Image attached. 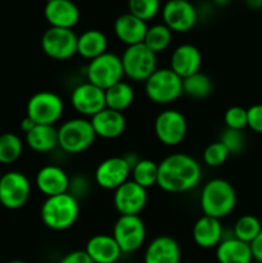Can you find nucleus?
I'll return each mask as SVG.
<instances>
[{
	"mask_svg": "<svg viewBox=\"0 0 262 263\" xmlns=\"http://www.w3.org/2000/svg\"><path fill=\"white\" fill-rule=\"evenodd\" d=\"M202 166L186 153H172L158 163L157 186L164 193L181 194L195 189L202 181Z\"/></svg>",
	"mask_w": 262,
	"mask_h": 263,
	"instance_id": "obj_1",
	"label": "nucleus"
},
{
	"mask_svg": "<svg viewBox=\"0 0 262 263\" xmlns=\"http://www.w3.org/2000/svg\"><path fill=\"white\" fill-rule=\"evenodd\" d=\"M236 192L231 182L223 179H211L203 185L199 204L203 215L208 217H228L236 207Z\"/></svg>",
	"mask_w": 262,
	"mask_h": 263,
	"instance_id": "obj_2",
	"label": "nucleus"
},
{
	"mask_svg": "<svg viewBox=\"0 0 262 263\" xmlns=\"http://www.w3.org/2000/svg\"><path fill=\"white\" fill-rule=\"evenodd\" d=\"M40 217L49 230H68L80 217L79 199L69 193L45 198L40 208Z\"/></svg>",
	"mask_w": 262,
	"mask_h": 263,
	"instance_id": "obj_3",
	"label": "nucleus"
},
{
	"mask_svg": "<svg viewBox=\"0 0 262 263\" xmlns=\"http://www.w3.org/2000/svg\"><path fill=\"white\" fill-rule=\"evenodd\" d=\"M97 135L89 118L74 117L58 127V148L67 154H80L94 144Z\"/></svg>",
	"mask_w": 262,
	"mask_h": 263,
	"instance_id": "obj_4",
	"label": "nucleus"
},
{
	"mask_svg": "<svg viewBox=\"0 0 262 263\" xmlns=\"http://www.w3.org/2000/svg\"><path fill=\"white\" fill-rule=\"evenodd\" d=\"M144 91L146 98L154 104H171L184 95L182 79L177 76L170 67L157 68L144 82Z\"/></svg>",
	"mask_w": 262,
	"mask_h": 263,
	"instance_id": "obj_5",
	"label": "nucleus"
},
{
	"mask_svg": "<svg viewBox=\"0 0 262 263\" xmlns=\"http://www.w3.org/2000/svg\"><path fill=\"white\" fill-rule=\"evenodd\" d=\"M123 74L133 82H145L157 67V54L144 43L126 46L121 55Z\"/></svg>",
	"mask_w": 262,
	"mask_h": 263,
	"instance_id": "obj_6",
	"label": "nucleus"
},
{
	"mask_svg": "<svg viewBox=\"0 0 262 263\" xmlns=\"http://www.w3.org/2000/svg\"><path fill=\"white\" fill-rule=\"evenodd\" d=\"M26 113L36 125L55 126L63 117L64 102L57 92L43 90L28 99Z\"/></svg>",
	"mask_w": 262,
	"mask_h": 263,
	"instance_id": "obj_7",
	"label": "nucleus"
},
{
	"mask_svg": "<svg viewBox=\"0 0 262 263\" xmlns=\"http://www.w3.org/2000/svg\"><path fill=\"white\" fill-rule=\"evenodd\" d=\"M85 76L86 81L90 84L103 90L109 89L115 84L122 81L125 77L121 57L110 51L102 54L87 63Z\"/></svg>",
	"mask_w": 262,
	"mask_h": 263,
	"instance_id": "obj_8",
	"label": "nucleus"
},
{
	"mask_svg": "<svg viewBox=\"0 0 262 263\" xmlns=\"http://www.w3.org/2000/svg\"><path fill=\"white\" fill-rule=\"evenodd\" d=\"M112 236L122 254L135 253L145 243V223L140 216H120L113 225Z\"/></svg>",
	"mask_w": 262,
	"mask_h": 263,
	"instance_id": "obj_9",
	"label": "nucleus"
},
{
	"mask_svg": "<svg viewBox=\"0 0 262 263\" xmlns=\"http://www.w3.org/2000/svg\"><path fill=\"white\" fill-rule=\"evenodd\" d=\"M31 197V182L23 172L8 171L0 177V204L7 210H20Z\"/></svg>",
	"mask_w": 262,
	"mask_h": 263,
	"instance_id": "obj_10",
	"label": "nucleus"
},
{
	"mask_svg": "<svg viewBox=\"0 0 262 263\" xmlns=\"http://www.w3.org/2000/svg\"><path fill=\"white\" fill-rule=\"evenodd\" d=\"M77 37L69 28L49 27L41 36V49L54 61H68L77 54Z\"/></svg>",
	"mask_w": 262,
	"mask_h": 263,
	"instance_id": "obj_11",
	"label": "nucleus"
},
{
	"mask_svg": "<svg viewBox=\"0 0 262 263\" xmlns=\"http://www.w3.org/2000/svg\"><path fill=\"white\" fill-rule=\"evenodd\" d=\"M154 134L159 143L177 146L188 135V121L177 109H164L154 120Z\"/></svg>",
	"mask_w": 262,
	"mask_h": 263,
	"instance_id": "obj_12",
	"label": "nucleus"
},
{
	"mask_svg": "<svg viewBox=\"0 0 262 263\" xmlns=\"http://www.w3.org/2000/svg\"><path fill=\"white\" fill-rule=\"evenodd\" d=\"M161 12L163 23L172 32H189L197 25L198 10L189 0H169Z\"/></svg>",
	"mask_w": 262,
	"mask_h": 263,
	"instance_id": "obj_13",
	"label": "nucleus"
},
{
	"mask_svg": "<svg viewBox=\"0 0 262 263\" xmlns=\"http://www.w3.org/2000/svg\"><path fill=\"white\" fill-rule=\"evenodd\" d=\"M71 105L81 117L91 118L105 108L104 90L85 81L71 91Z\"/></svg>",
	"mask_w": 262,
	"mask_h": 263,
	"instance_id": "obj_14",
	"label": "nucleus"
},
{
	"mask_svg": "<svg viewBox=\"0 0 262 263\" xmlns=\"http://www.w3.org/2000/svg\"><path fill=\"white\" fill-rule=\"evenodd\" d=\"M148 203V190L127 180L113 193V205L120 216H139Z\"/></svg>",
	"mask_w": 262,
	"mask_h": 263,
	"instance_id": "obj_15",
	"label": "nucleus"
},
{
	"mask_svg": "<svg viewBox=\"0 0 262 263\" xmlns=\"http://www.w3.org/2000/svg\"><path fill=\"white\" fill-rule=\"evenodd\" d=\"M131 167L125 157H109L98 164L94 172V181L104 190L115 192L118 186L130 180Z\"/></svg>",
	"mask_w": 262,
	"mask_h": 263,
	"instance_id": "obj_16",
	"label": "nucleus"
},
{
	"mask_svg": "<svg viewBox=\"0 0 262 263\" xmlns=\"http://www.w3.org/2000/svg\"><path fill=\"white\" fill-rule=\"evenodd\" d=\"M71 177L62 167L57 164H46L41 167L35 177V185L45 198L68 193Z\"/></svg>",
	"mask_w": 262,
	"mask_h": 263,
	"instance_id": "obj_17",
	"label": "nucleus"
},
{
	"mask_svg": "<svg viewBox=\"0 0 262 263\" xmlns=\"http://www.w3.org/2000/svg\"><path fill=\"white\" fill-rule=\"evenodd\" d=\"M202 53L193 44H181L172 50L170 57V68L179 77L185 79L200 71Z\"/></svg>",
	"mask_w": 262,
	"mask_h": 263,
	"instance_id": "obj_18",
	"label": "nucleus"
},
{
	"mask_svg": "<svg viewBox=\"0 0 262 263\" xmlns=\"http://www.w3.org/2000/svg\"><path fill=\"white\" fill-rule=\"evenodd\" d=\"M80 9L72 0H53L44 7V17L49 27L72 28L79 23Z\"/></svg>",
	"mask_w": 262,
	"mask_h": 263,
	"instance_id": "obj_19",
	"label": "nucleus"
},
{
	"mask_svg": "<svg viewBox=\"0 0 262 263\" xmlns=\"http://www.w3.org/2000/svg\"><path fill=\"white\" fill-rule=\"evenodd\" d=\"M143 259L144 263H180L181 248L172 236H156L146 246Z\"/></svg>",
	"mask_w": 262,
	"mask_h": 263,
	"instance_id": "obj_20",
	"label": "nucleus"
},
{
	"mask_svg": "<svg viewBox=\"0 0 262 263\" xmlns=\"http://www.w3.org/2000/svg\"><path fill=\"white\" fill-rule=\"evenodd\" d=\"M90 122L97 138L105 139V140L120 138L126 128V118L123 113L109 108H104L97 113L94 117L90 118Z\"/></svg>",
	"mask_w": 262,
	"mask_h": 263,
	"instance_id": "obj_21",
	"label": "nucleus"
},
{
	"mask_svg": "<svg viewBox=\"0 0 262 263\" xmlns=\"http://www.w3.org/2000/svg\"><path fill=\"white\" fill-rule=\"evenodd\" d=\"M192 236L194 243L202 249L216 248L225 236L221 220L203 215L193 225Z\"/></svg>",
	"mask_w": 262,
	"mask_h": 263,
	"instance_id": "obj_22",
	"label": "nucleus"
},
{
	"mask_svg": "<svg viewBox=\"0 0 262 263\" xmlns=\"http://www.w3.org/2000/svg\"><path fill=\"white\" fill-rule=\"evenodd\" d=\"M84 251L94 263H116L122 256L120 247L109 234L92 235L86 241Z\"/></svg>",
	"mask_w": 262,
	"mask_h": 263,
	"instance_id": "obj_23",
	"label": "nucleus"
},
{
	"mask_svg": "<svg viewBox=\"0 0 262 263\" xmlns=\"http://www.w3.org/2000/svg\"><path fill=\"white\" fill-rule=\"evenodd\" d=\"M146 30H148L146 22L128 12L118 15L113 25L116 37L126 46L143 43Z\"/></svg>",
	"mask_w": 262,
	"mask_h": 263,
	"instance_id": "obj_24",
	"label": "nucleus"
},
{
	"mask_svg": "<svg viewBox=\"0 0 262 263\" xmlns=\"http://www.w3.org/2000/svg\"><path fill=\"white\" fill-rule=\"evenodd\" d=\"M216 259L218 263H253L251 246L230 236H223L216 247Z\"/></svg>",
	"mask_w": 262,
	"mask_h": 263,
	"instance_id": "obj_25",
	"label": "nucleus"
},
{
	"mask_svg": "<svg viewBox=\"0 0 262 263\" xmlns=\"http://www.w3.org/2000/svg\"><path fill=\"white\" fill-rule=\"evenodd\" d=\"M108 39L104 32L97 28L84 31L77 37V54L81 58L92 61L102 54L107 53Z\"/></svg>",
	"mask_w": 262,
	"mask_h": 263,
	"instance_id": "obj_26",
	"label": "nucleus"
},
{
	"mask_svg": "<svg viewBox=\"0 0 262 263\" xmlns=\"http://www.w3.org/2000/svg\"><path fill=\"white\" fill-rule=\"evenodd\" d=\"M26 144L36 153H50L58 148V128L50 125H35L26 134Z\"/></svg>",
	"mask_w": 262,
	"mask_h": 263,
	"instance_id": "obj_27",
	"label": "nucleus"
},
{
	"mask_svg": "<svg viewBox=\"0 0 262 263\" xmlns=\"http://www.w3.org/2000/svg\"><path fill=\"white\" fill-rule=\"evenodd\" d=\"M105 94V108L123 112L127 109L135 99V91L131 84L127 81H120L110 86L109 89L104 90Z\"/></svg>",
	"mask_w": 262,
	"mask_h": 263,
	"instance_id": "obj_28",
	"label": "nucleus"
},
{
	"mask_svg": "<svg viewBox=\"0 0 262 263\" xmlns=\"http://www.w3.org/2000/svg\"><path fill=\"white\" fill-rule=\"evenodd\" d=\"M213 91V82L203 72H197L189 77L182 79V92L193 99H205Z\"/></svg>",
	"mask_w": 262,
	"mask_h": 263,
	"instance_id": "obj_29",
	"label": "nucleus"
},
{
	"mask_svg": "<svg viewBox=\"0 0 262 263\" xmlns=\"http://www.w3.org/2000/svg\"><path fill=\"white\" fill-rule=\"evenodd\" d=\"M130 179L141 187L148 190L158 182V163L148 158H140L131 168Z\"/></svg>",
	"mask_w": 262,
	"mask_h": 263,
	"instance_id": "obj_30",
	"label": "nucleus"
},
{
	"mask_svg": "<svg viewBox=\"0 0 262 263\" xmlns=\"http://www.w3.org/2000/svg\"><path fill=\"white\" fill-rule=\"evenodd\" d=\"M172 36H174V32L164 23H156V25L148 26L143 43L153 53L159 54L170 48L172 43Z\"/></svg>",
	"mask_w": 262,
	"mask_h": 263,
	"instance_id": "obj_31",
	"label": "nucleus"
},
{
	"mask_svg": "<svg viewBox=\"0 0 262 263\" xmlns=\"http://www.w3.org/2000/svg\"><path fill=\"white\" fill-rule=\"evenodd\" d=\"M23 153V141L17 134L4 133L0 135V164H12Z\"/></svg>",
	"mask_w": 262,
	"mask_h": 263,
	"instance_id": "obj_32",
	"label": "nucleus"
},
{
	"mask_svg": "<svg viewBox=\"0 0 262 263\" xmlns=\"http://www.w3.org/2000/svg\"><path fill=\"white\" fill-rule=\"evenodd\" d=\"M262 230V223L256 216L253 215H243L235 221L233 228V236L244 241V243L251 244L257 238Z\"/></svg>",
	"mask_w": 262,
	"mask_h": 263,
	"instance_id": "obj_33",
	"label": "nucleus"
},
{
	"mask_svg": "<svg viewBox=\"0 0 262 263\" xmlns=\"http://www.w3.org/2000/svg\"><path fill=\"white\" fill-rule=\"evenodd\" d=\"M127 7L128 13L148 22L161 10V0H128Z\"/></svg>",
	"mask_w": 262,
	"mask_h": 263,
	"instance_id": "obj_34",
	"label": "nucleus"
},
{
	"mask_svg": "<svg viewBox=\"0 0 262 263\" xmlns=\"http://www.w3.org/2000/svg\"><path fill=\"white\" fill-rule=\"evenodd\" d=\"M229 156L230 154H229L228 149L223 146L220 140H217L205 146L204 152H203V162L205 166L211 167V168H217L228 161Z\"/></svg>",
	"mask_w": 262,
	"mask_h": 263,
	"instance_id": "obj_35",
	"label": "nucleus"
},
{
	"mask_svg": "<svg viewBox=\"0 0 262 263\" xmlns=\"http://www.w3.org/2000/svg\"><path fill=\"white\" fill-rule=\"evenodd\" d=\"M220 141L228 149L229 154H240L246 148V135L241 130L225 128L221 134Z\"/></svg>",
	"mask_w": 262,
	"mask_h": 263,
	"instance_id": "obj_36",
	"label": "nucleus"
},
{
	"mask_svg": "<svg viewBox=\"0 0 262 263\" xmlns=\"http://www.w3.org/2000/svg\"><path fill=\"white\" fill-rule=\"evenodd\" d=\"M223 122L226 128L243 131L247 127V109L240 105L228 108L223 115Z\"/></svg>",
	"mask_w": 262,
	"mask_h": 263,
	"instance_id": "obj_37",
	"label": "nucleus"
},
{
	"mask_svg": "<svg viewBox=\"0 0 262 263\" xmlns=\"http://www.w3.org/2000/svg\"><path fill=\"white\" fill-rule=\"evenodd\" d=\"M247 127L262 134V104H253L247 109Z\"/></svg>",
	"mask_w": 262,
	"mask_h": 263,
	"instance_id": "obj_38",
	"label": "nucleus"
},
{
	"mask_svg": "<svg viewBox=\"0 0 262 263\" xmlns=\"http://www.w3.org/2000/svg\"><path fill=\"white\" fill-rule=\"evenodd\" d=\"M90 189V184L89 181L86 180L85 176H76L72 177L71 181H69V189L68 193L69 194L73 195L74 198H82L87 194Z\"/></svg>",
	"mask_w": 262,
	"mask_h": 263,
	"instance_id": "obj_39",
	"label": "nucleus"
},
{
	"mask_svg": "<svg viewBox=\"0 0 262 263\" xmlns=\"http://www.w3.org/2000/svg\"><path fill=\"white\" fill-rule=\"evenodd\" d=\"M59 263H94L85 251H72L62 257Z\"/></svg>",
	"mask_w": 262,
	"mask_h": 263,
	"instance_id": "obj_40",
	"label": "nucleus"
},
{
	"mask_svg": "<svg viewBox=\"0 0 262 263\" xmlns=\"http://www.w3.org/2000/svg\"><path fill=\"white\" fill-rule=\"evenodd\" d=\"M249 246H251L252 256H253L254 261L262 262V230Z\"/></svg>",
	"mask_w": 262,
	"mask_h": 263,
	"instance_id": "obj_41",
	"label": "nucleus"
},
{
	"mask_svg": "<svg viewBox=\"0 0 262 263\" xmlns=\"http://www.w3.org/2000/svg\"><path fill=\"white\" fill-rule=\"evenodd\" d=\"M35 125H36V123L33 122V121L31 120L30 117H27V116H26V117L23 118L22 121H21L20 127H21V130H22L23 133H25V135H26V134H27L28 131H31L33 127H35Z\"/></svg>",
	"mask_w": 262,
	"mask_h": 263,
	"instance_id": "obj_42",
	"label": "nucleus"
},
{
	"mask_svg": "<svg viewBox=\"0 0 262 263\" xmlns=\"http://www.w3.org/2000/svg\"><path fill=\"white\" fill-rule=\"evenodd\" d=\"M247 7L249 9H253V10H259L262 9V0H244Z\"/></svg>",
	"mask_w": 262,
	"mask_h": 263,
	"instance_id": "obj_43",
	"label": "nucleus"
},
{
	"mask_svg": "<svg viewBox=\"0 0 262 263\" xmlns=\"http://www.w3.org/2000/svg\"><path fill=\"white\" fill-rule=\"evenodd\" d=\"M212 2L216 7H225L229 3V0H212Z\"/></svg>",
	"mask_w": 262,
	"mask_h": 263,
	"instance_id": "obj_44",
	"label": "nucleus"
},
{
	"mask_svg": "<svg viewBox=\"0 0 262 263\" xmlns=\"http://www.w3.org/2000/svg\"><path fill=\"white\" fill-rule=\"evenodd\" d=\"M8 263H26L25 261H20V259H14V261H10Z\"/></svg>",
	"mask_w": 262,
	"mask_h": 263,
	"instance_id": "obj_45",
	"label": "nucleus"
},
{
	"mask_svg": "<svg viewBox=\"0 0 262 263\" xmlns=\"http://www.w3.org/2000/svg\"><path fill=\"white\" fill-rule=\"evenodd\" d=\"M44 2H45V3H50V2H53V0H44Z\"/></svg>",
	"mask_w": 262,
	"mask_h": 263,
	"instance_id": "obj_46",
	"label": "nucleus"
},
{
	"mask_svg": "<svg viewBox=\"0 0 262 263\" xmlns=\"http://www.w3.org/2000/svg\"><path fill=\"white\" fill-rule=\"evenodd\" d=\"M253 263H262V262H256V261H254Z\"/></svg>",
	"mask_w": 262,
	"mask_h": 263,
	"instance_id": "obj_47",
	"label": "nucleus"
},
{
	"mask_svg": "<svg viewBox=\"0 0 262 263\" xmlns=\"http://www.w3.org/2000/svg\"><path fill=\"white\" fill-rule=\"evenodd\" d=\"M0 177H2V174H0Z\"/></svg>",
	"mask_w": 262,
	"mask_h": 263,
	"instance_id": "obj_48",
	"label": "nucleus"
}]
</instances>
